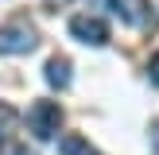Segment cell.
I'll list each match as a JSON object with an SVG mask.
<instances>
[{"mask_svg": "<svg viewBox=\"0 0 159 155\" xmlns=\"http://www.w3.org/2000/svg\"><path fill=\"white\" fill-rule=\"evenodd\" d=\"M39 46V31L27 20H8L0 23V54H27Z\"/></svg>", "mask_w": 159, "mask_h": 155, "instance_id": "obj_1", "label": "cell"}, {"mask_svg": "<svg viewBox=\"0 0 159 155\" xmlns=\"http://www.w3.org/2000/svg\"><path fill=\"white\" fill-rule=\"evenodd\" d=\"M27 128L35 140H51L54 132L62 128V108L54 105V101H35V105L27 108Z\"/></svg>", "mask_w": 159, "mask_h": 155, "instance_id": "obj_2", "label": "cell"}, {"mask_svg": "<svg viewBox=\"0 0 159 155\" xmlns=\"http://www.w3.org/2000/svg\"><path fill=\"white\" fill-rule=\"evenodd\" d=\"M70 35H74L78 43H85V46H105L109 43V27L97 16H74V20H70Z\"/></svg>", "mask_w": 159, "mask_h": 155, "instance_id": "obj_3", "label": "cell"}, {"mask_svg": "<svg viewBox=\"0 0 159 155\" xmlns=\"http://www.w3.org/2000/svg\"><path fill=\"white\" fill-rule=\"evenodd\" d=\"M109 8L128 27H148L152 23V0H109Z\"/></svg>", "mask_w": 159, "mask_h": 155, "instance_id": "obj_4", "label": "cell"}, {"mask_svg": "<svg viewBox=\"0 0 159 155\" xmlns=\"http://www.w3.org/2000/svg\"><path fill=\"white\" fill-rule=\"evenodd\" d=\"M43 78H47V85H54V89H66V85H70V58H62V54L47 58Z\"/></svg>", "mask_w": 159, "mask_h": 155, "instance_id": "obj_5", "label": "cell"}, {"mask_svg": "<svg viewBox=\"0 0 159 155\" xmlns=\"http://www.w3.org/2000/svg\"><path fill=\"white\" fill-rule=\"evenodd\" d=\"M58 151H62V155H101L97 147H93L89 140H82L78 132H66V136L58 140Z\"/></svg>", "mask_w": 159, "mask_h": 155, "instance_id": "obj_6", "label": "cell"}, {"mask_svg": "<svg viewBox=\"0 0 159 155\" xmlns=\"http://www.w3.org/2000/svg\"><path fill=\"white\" fill-rule=\"evenodd\" d=\"M0 155H35V151H27L23 144H0Z\"/></svg>", "mask_w": 159, "mask_h": 155, "instance_id": "obj_7", "label": "cell"}, {"mask_svg": "<svg viewBox=\"0 0 159 155\" xmlns=\"http://www.w3.org/2000/svg\"><path fill=\"white\" fill-rule=\"evenodd\" d=\"M12 120H16V113H12L8 105H0V136H4V128H8Z\"/></svg>", "mask_w": 159, "mask_h": 155, "instance_id": "obj_8", "label": "cell"}, {"mask_svg": "<svg viewBox=\"0 0 159 155\" xmlns=\"http://www.w3.org/2000/svg\"><path fill=\"white\" fill-rule=\"evenodd\" d=\"M148 74H152V82L159 85V54H155V58H152V66H148Z\"/></svg>", "mask_w": 159, "mask_h": 155, "instance_id": "obj_9", "label": "cell"}, {"mask_svg": "<svg viewBox=\"0 0 159 155\" xmlns=\"http://www.w3.org/2000/svg\"><path fill=\"white\" fill-rule=\"evenodd\" d=\"M152 140H155V147H159V120L152 124Z\"/></svg>", "mask_w": 159, "mask_h": 155, "instance_id": "obj_10", "label": "cell"}, {"mask_svg": "<svg viewBox=\"0 0 159 155\" xmlns=\"http://www.w3.org/2000/svg\"><path fill=\"white\" fill-rule=\"evenodd\" d=\"M47 4H58V8H62V4H70V0H47Z\"/></svg>", "mask_w": 159, "mask_h": 155, "instance_id": "obj_11", "label": "cell"}]
</instances>
